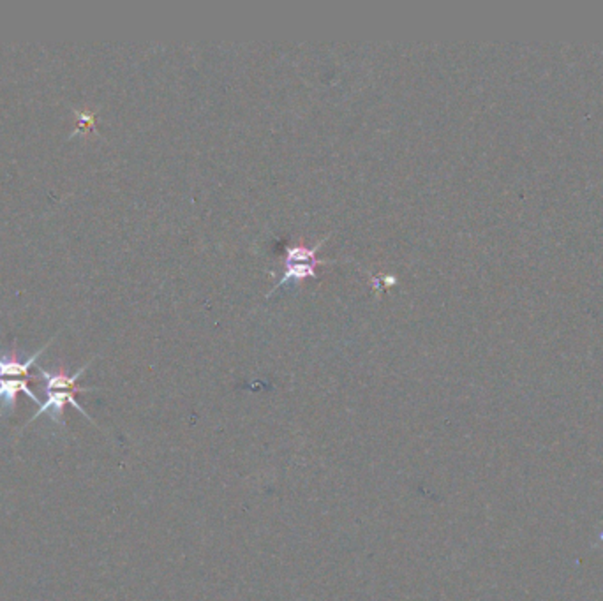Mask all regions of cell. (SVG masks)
<instances>
[{"mask_svg": "<svg viewBox=\"0 0 603 601\" xmlns=\"http://www.w3.org/2000/svg\"><path fill=\"white\" fill-rule=\"evenodd\" d=\"M52 342H54V339H50L41 350H37L25 361H20L16 357H0V378H25V379H34V376L29 374V370H31V367L35 363V360L46 351V348Z\"/></svg>", "mask_w": 603, "mask_h": 601, "instance_id": "obj_4", "label": "cell"}, {"mask_svg": "<svg viewBox=\"0 0 603 601\" xmlns=\"http://www.w3.org/2000/svg\"><path fill=\"white\" fill-rule=\"evenodd\" d=\"M325 243V241L316 243L314 247L307 249V247H302V245H297V247H290L286 251V256H284V275L282 279L272 288L269 291L267 297H271L273 291H277L281 286H286L288 282H299V281H303V279H309V277H314L316 275V265H321V263H332L331 260H316V254L320 251V247Z\"/></svg>", "mask_w": 603, "mask_h": 601, "instance_id": "obj_2", "label": "cell"}, {"mask_svg": "<svg viewBox=\"0 0 603 601\" xmlns=\"http://www.w3.org/2000/svg\"><path fill=\"white\" fill-rule=\"evenodd\" d=\"M74 115H76V119H78V123H76V129H74V133L69 136V138H74L76 134H80V133H87V131H95L94 127H95V115L92 113V112H89V110H84V112H78V110H74Z\"/></svg>", "mask_w": 603, "mask_h": 601, "instance_id": "obj_5", "label": "cell"}, {"mask_svg": "<svg viewBox=\"0 0 603 601\" xmlns=\"http://www.w3.org/2000/svg\"><path fill=\"white\" fill-rule=\"evenodd\" d=\"M94 360L89 361V363H85L82 369H78L74 374H67V372H64V370H59V372H48V370H44V369H37L39 370V376L44 379V383H46V400L39 406V409L35 411V415L32 417L31 420L27 421L25 423V429H27V425H31L32 421L37 420L41 415H50V420L54 421V423H57V425H62V427H65V420H64V409H65V406L67 404H71L73 408H76L87 420L92 421L94 423V420L91 419V415L84 409V406H80L78 402H76V399H74V393L76 391H95L99 390V389H94V387H91V389H82V387H78V379L85 374V370L91 367V363Z\"/></svg>", "mask_w": 603, "mask_h": 601, "instance_id": "obj_1", "label": "cell"}, {"mask_svg": "<svg viewBox=\"0 0 603 601\" xmlns=\"http://www.w3.org/2000/svg\"><path fill=\"white\" fill-rule=\"evenodd\" d=\"M20 391L25 393L37 406H41V400L29 389V383L25 378H0V419L5 413L15 411L16 397Z\"/></svg>", "mask_w": 603, "mask_h": 601, "instance_id": "obj_3", "label": "cell"}]
</instances>
